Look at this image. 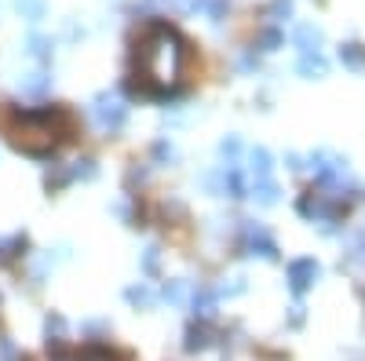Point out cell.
Masks as SVG:
<instances>
[{
	"label": "cell",
	"mask_w": 365,
	"mask_h": 361,
	"mask_svg": "<svg viewBox=\"0 0 365 361\" xmlns=\"http://www.w3.org/2000/svg\"><path fill=\"white\" fill-rule=\"evenodd\" d=\"M249 161H252V175L256 179H263V175H270V154H267V150H252V154H249Z\"/></svg>",
	"instance_id": "5"
},
{
	"label": "cell",
	"mask_w": 365,
	"mask_h": 361,
	"mask_svg": "<svg viewBox=\"0 0 365 361\" xmlns=\"http://www.w3.org/2000/svg\"><path fill=\"white\" fill-rule=\"evenodd\" d=\"M340 58H344L347 66H365V55H361V48H358V44H347V48L340 51Z\"/></svg>",
	"instance_id": "7"
},
{
	"label": "cell",
	"mask_w": 365,
	"mask_h": 361,
	"mask_svg": "<svg viewBox=\"0 0 365 361\" xmlns=\"http://www.w3.org/2000/svg\"><path fill=\"white\" fill-rule=\"evenodd\" d=\"M125 295H128V299H132V303H143V307H146V303H150V299H154V295H150V292H146V288H143V285H139V288H128V292H125Z\"/></svg>",
	"instance_id": "12"
},
{
	"label": "cell",
	"mask_w": 365,
	"mask_h": 361,
	"mask_svg": "<svg viewBox=\"0 0 365 361\" xmlns=\"http://www.w3.org/2000/svg\"><path fill=\"white\" fill-rule=\"evenodd\" d=\"M212 340H208V328H190L187 333V350L194 354V350H205Z\"/></svg>",
	"instance_id": "6"
},
{
	"label": "cell",
	"mask_w": 365,
	"mask_h": 361,
	"mask_svg": "<svg viewBox=\"0 0 365 361\" xmlns=\"http://www.w3.org/2000/svg\"><path fill=\"white\" fill-rule=\"evenodd\" d=\"M125 120H128V106H120L117 99H106V95H103V99L96 103V125H99V128L117 132Z\"/></svg>",
	"instance_id": "2"
},
{
	"label": "cell",
	"mask_w": 365,
	"mask_h": 361,
	"mask_svg": "<svg viewBox=\"0 0 365 361\" xmlns=\"http://www.w3.org/2000/svg\"><path fill=\"white\" fill-rule=\"evenodd\" d=\"M143 270H146V274H154V270H158V248H146V259H143Z\"/></svg>",
	"instance_id": "13"
},
{
	"label": "cell",
	"mask_w": 365,
	"mask_h": 361,
	"mask_svg": "<svg viewBox=\"0 0 365 361\" xmlns=\"http://www.w3.org/2000/svg\"><path fill=\"white\" fill-rule=\"evenodd\" d=\"M41 8H44V0H19V11H26V15H41Z\"/></svg>",
	"instance_id": "11"
},
{
	"label": "cell",
	"mask_w": 365,
	"mask_h": 361,
	"mask_svg": "<svg viewBox=\"0 0 365 361\" xmlns=\"http://www.w3.org/2000/svg\"><path fill=\"white\" fill-rule=\"evenodd\" d=\"M252 197H256L259 204H274V201H278V187L270 183V175L256 179V187H252Z\"/></svg>",
	"instance_id": "3"
},
{
	"label": "cell",
	"mask_w": 365,
	"mask_h": 361,
	"mask_svg": "<svg viewBox=\"0 0 365 361\" xmlns=\"http://www.w3.org/2000/svg\"><path fill=\"white\" fill-rule=\"evenodd\" d=\"M154 154H158V157H161V161H165V157H168V161H172V157H175V150H172V146H168V142H165V139H161V142H158V146H154Z\"/></svg>",
	"instance_id": "14"
},
{
	"label": "cell",
	"mask_w": 365,
	"mask_h": 361,
	"mask_svg": "<svg viewBox=\"0 0 365 361\" xmlns=\"http://www.w3.org/2000/svg\"><path fill=\"white\" fill-rule=\"evenodd\" d=\"M299 73H325V58H318V55H307V58H303V63H299Z\"/></svg>",
	"instance_id": "8"
},
{
	"label": "cell",
	"mask_w": 365,
	"mask_h": 361,
	"mask_svg": "<svg viewBox=\"0 0 365 361\" xmlns=\"http://www.w3.org/2000/svg\"><path fill=\"white\" fill-rule=\"evenodd\" d=\"M223 157H230V164H234V157H237V150H241V139L237 135H230V139H223Z\"/></svg>",
	"instance_id": "10"
},
{
	"label": "cell",
	"mask_w": 365,
	"mask_h": 361,
	"mask_svg": "<svg viewBox=\"0 0 365 361\" xmlns=\"http://www.w3.org/2000/svg\"><path fill=\"white\" fill-rule=\"evenodd\" d=\"M318 41H322V37H318V29H311V26H307V29H299V44H303V51H318Z\"/></svg>",
	"instance_id": "9"
},
{
	"label": "cell",
	"mask_w": 365,
	"mask_h": 361,
	"mask_svg": "<svg viewBox=\"0 0 365 361\" xmlns=\"http://www.w3.org/2000/svg\"><path fill=\"white\" fill-rule=\"evenodd\" d=\"M318 274H322V266H318L314 259H292V263H289V285H292L296 295L307 292V288L318 281Z\"/></svg>",
	"instance_id": "1"
},
{
	"label": "cell",
	"mask_w": 365,
	"mask_h": 361,
	"mask_svg": "<svg viewBox=\"0 0 365 361\" xmlns=\"http://www.w3.org/2000/svg\"><path fill=\"white\" fill-rule=\"evenodd\" d=\"M216 292H208V288H197L194 292V314H201V318H208L212 314V307H216Z\"/></svg>",
	"instance_id": "4"
}]
</instances>
